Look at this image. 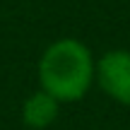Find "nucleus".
I'll use <instances>...</instances> for the list:
<instances>
[{
  "mask_svg": "<svg viewBox=\"0 0 130 130\" xmlns=\"http://www.w3.org/2000/svg\"><path fill=\"white\" fill-rule=\"evenodd\" d=\"M94 60L89 46L79 39H58L43 51L39 60V82L60 104L79 101L94 82Z\"/></svg>",
  "mask_w": 130,
  "mask_h": 130,
  "instance_id": "f257e3e1",
  "label": "nucleus"
},
{
  "mask_svg": "<svg viewBox=\"0 0 130 130\" xmlns=\"http://www.w3.org/2000/svg\"><path fill=\"white\" fill-rule=\"evenodd\" d=\"M94 79L104 94L130 106V51H108L96 60Z\"/></svg>",
  "mask_w": 130,
  "mask_h": 130,
  "instance_id": "f03ea898",
  "label": "nucleus"
},
{
  "mask_svg": "<svg viewBox=\"0 0 130 130\" xmlns=\"http://www.w3.org/2000/svg\"><path fill=\"white\" fill-rule=\"evenodd\" d=\"M58 111H60V101L53 99L48 92L39 89L31 96H27V101L22 104V121L31 130H43L56 123Z\"/></svg>",
  "mask_w": 130,
  "mask_h": 130,
  "instance_id": "7ed1b4c3",
  "label": "nucleus"
}]
</instances>
